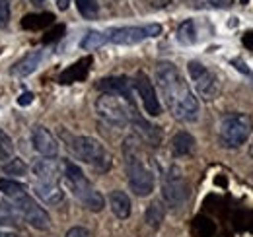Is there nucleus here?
Wrapping results in <instances>:
<instances>
[{
  "label": "nucleus",
  "mask_w": 253,
  "mask_h": 237,
  "mask_svg": "<svg viewBox=\"0 0 253 237\" xmlns=\"http://www.w3.org/2000/svg\"><path fill=\"white\" fill-rule=\"evenodd\" d=\"M107 43V37H105V31H88L86 35H84V39L80 41V47L84 49V51H94L97 47H101V45H105Z\"/></svg>",
  "instance_id": "23"
},
{
  "label": "nucleus",
  "mask_w": 253,
  "mask_h": 237,
  "mask_svg": "<svg viewBox=\"0 0 253 237\" xmlns=\"http://www.w3.org/2000/svg\"><path fill=\"white\" fill-rule=\"evenodd\" d=\"M95 111L107 124L117 126V128H123L126 124H130L132 117L136 115L134 103L126 101L119 95H113V93L99 95L95 101Z\"/></svg>",
  "instance_id": "4"
},
{
  "label": "nucleus",
  "mask_w": 253,
  "mask_h": 237,
  "mask_svg": "<svg viewBox=\"0 0 253 237\" xmlns=\"http://www.w3.org/2000/svg\"><path fill=\"white\" fill-rule=\"evenodd\" d=\"M123 156H125V169H126V179H128L130 191L136 197H148V195H152L154 185H156L154 171L140 158L138 144H136V140L132 136L126 138L125 144H123Z\"/></svg>",
  "instance_id": "2"
},
{
  "label": "nucleus",
  "mask_w": 253,
  "mask_h": 237,
  "mask_svg": "<svg viewBox=\"0 0 253 237\" xmlns=\"http://www.w3.org/2000/svg\"><path fill=\"white\" fill-rule=\"evenodd\" d=\"M59 8H61V10H66V8H68V0H59Z\"/></svg>",
  "instance_id": "36"
},
{
  "label": "nucleus",
  "mask_w": 253,
  "mask_h": 237,
  "mask_svg": "<svg viewBox=\"0 0 253 237\" xmlns=\"http://www.w3.org/2000/svg\"><path fill=\"white\" fill-rule=\"evenodd\" d=\"M197 6H220L222 0H195Z\"/></svg>",
  "instance_id": "34"
},
{
  "label": "nucleus",
  "mask_w": 253,
  "mask_h": 237,
  "mask_svg": "<svg viewBox=\"0 0 253 237\" xmlns=\"http://www.w3.org/2000/svg\"><path fill=\"white\" fill-rule=\"evenodd\" d=\"M41 60H43V51L41 49L32 51V53H28L24 59H20L10 68V74L12 76H18V78H26V76H30V74H33L37 70V66L41 64Z\"/></svg>",
  "instance_id": "16"
},
{
  "label": "nucleus",
  "mask_w": 253,
  "mask_h": 237,
  "mask_svg": "<svg viewBox=\"0 0 253 237\" xmlns=\"http://www.w3.org/2000/svg\"><path fill=\"white\" fill-rule=\"evenodd\" d=\"M0 237H18V236H14V234H2L0 232Z\"/></svg>",
  "instance_id": "38"
},
{
  "label": "nucleus",
  "mask_w": 253,
  "mask_h": 237,
  "mask_svg": "<svg viewBox=\"0 0 253 237\" xmlns=\"http://www.w3.org/2000/svg\"><path fill=\"white\" fill-rule=\"evenodd\" d=\"M195 138L191 136L189 132L185 130H179L177 134H173L171 138V152L177 156V158H183V156H189L195 150Z\"/></svg>",
  "instance_id": "20"
},
{
  "label": "nucleus",
  "mask_w": 253,
  "mask_h": 237,
  "mask_svg": "<svg viewBox=\"0 0 253 237\" xmlns=\"http://www.w3.org/2000/svg\"><path fill=\"white\" fill-rule=\"evenodd\" d=\"M109 206L119 220H126L130 216V198L125 191H111L109 193Z\"/></svg>",
  "instance_id": "19"
},
{
  "label": "nucleus",
  "mask_w": 253,
  "mask_h": 237,
  "mask_svg": "<svg viewBox=\"0 0 253 237\" xmlns=\"http://www.w3.org/2000/svg\"><path fill=\"white\" fill-rule=\"evenodd\" d=\"M32 144H33V150L37 154H41L43 158H57L59 156V142H57V138L51 134L49 128H45L41 124L33 126Z\"/></svg>",
  "instance_id": "12"
},
{
  "label": "nucleus",
  "mask_w": 253,
  "mask_h": 237,
  "mask_svg": "<svg viewBox=\"0 0 253 237\" xmlns=\"http://www.w3.org/2000/svg\"><path fill=\"white\" fill-rule=\"evenodd\" d=\"M162 33L160 24H148V26H126V28H111L105 31L107 43L115 45H136L148 37H158Z\"/></svg>",
  "instance_id": "9"
},
{
  "label": "nucleus",
  "mask_w": 253,
  "mask_h": 237,
  "mask_svg": "<svg viewBox=\"0 0 253 237\" xmlns=\"http://www.w3.org/2000/svg\"><path fill=\"white\" fill-rule=\"evenodd\" d=\"M253 122L246 113H230L220 120L218 126V138L220 144L228 150L240 148L242 144L248 142L252 136Z\"/></svg>",
  "instance_id": "5"
},
{
  "label": "nucleus",
  "mask_w": 253,
  "mask_h": 237,
  "mask_svg": "<svg viewBox=\"0 0 253 237\" xmlns=\"http://www.w3.org/2000/svg\"><path fill=\"white\" fill-rule=\"evenodd\" d=\"M0 193H2L4 197H8L10 200H18V198H22L24 195H28V187L22 185L20 181L4 177V179H0Z\"/></svg>",
  "instance_id": "21"
},
{
  "label": "nucleus",
  "mask_w": 253,
  "mask_h": 237,
  "mask_svg": "<svg viewBox=\"0 0 253 237\" xmlns=\"http://www.w3.org/2000/svg\"><path fill=\"white\" fill-rule=\"evenodd\" d=\"M0 226H18V208L0 200Z\"/></svg>",
  "instance_id": "25"
},
{
  "label": "nucleus",
  "mask_w": 253,
  "mask_h": 237,
  "mask_svg": "<svg viewBox=\"0 0 253 237\" xmlns=\"http://www.w3.org/2000/svg\"><path fill=\"white\" fill-rule=\"evenodd\" d=\"M130 124L134 126V130H136V134L142 138V140H146V142H150L152 146H156L160 142V138H162V134H160L158 126H152L150 122H146L144 118L140 117L138 113L132 117L130 120Z\"/></svg>",
  "instance_id": "18"
},
{
  "label": "nucleus",
  "mask_w": 253,
  "mask_h": 237,
  "mask_svg": "<svg viewBox=\"0 0 253 237\" xmlns=\"http://www.w3.org/2000/svg\"><path fill=\"white\" fill-rule=\"evenodd\" d=\"M12 158H14V142L4 130H0V161H8Z\"/></svg>",
  "instance_id": "29"
},
{
  "label": "nucleus",
  "mask_w": 253,
  "mask_h": 237,
  "mask_svg": "<svg viewBox=\"0 0 253 237\" xmlns=\"http://www.w3.org/2000/svg\"><path fill=\"white\" fill-rule=\"evenodd\" d=\"M177 41L181 45H193L197 41V28L193 20H185L179 28H177Z\"/></svg>",
  "instance_id": "24"
},
{
  "label": "nucleus",
  "mask_w": 253,
  "mask_h": 237,
  "mask_svg": "<svg viewBox=\"0 0 253 237\" xmlns=\"http://www.w3.org/2000/svg\"><path fill=\"white\" fill-rule=\"evenodd\" d=\"M244 45H246L250 51H253V31H248V33L244 35Z\"/></svg>",
  "instance_id": "33"
},
{
  "label": "nucleus",
  "mask_w": 253,
  "mask_h": 237,
  "mask_svg": "<svg viewBox=\"0 0 253 237\" xmlns=\"http://www.w3.org/2000/svg\"><path fill=\"white\" fill-rule=\"evenodd\" d=\"M32 171L39 183H59L63 179V159L57 161L55 158L37 159L32 165Z\"/></svg>",
  "instance_id": "13"
},
{
  "label": "nucleus",
  "mask_w": 253,
  "mask_h": 237,
  "mask_svg": "<svg viewBox=\"0 0 253 237\" xmlns=\"http://www.w3.org/2000/svg\"><path fill=\"white\" fill-rule=\"evenodd\" d=\"M132 88L136 89L142 105H144V111L150 115V117H158L162 113V103L158 99V93L154 89V84L150 82V78L144 74V72H138L132 80Z\"/></svg>",
  "instance_id": "11"
},
{
  "label": "nucleus",
  "mask_w": 253,
  "mask_h": 237,
  "mask_svg": "<svg viewBox=\"0 0 253 237\" xmlns=\"http://www.w3.org/2000/svg\"><path fill=\"white\" fill-rule=\"evenodd\" d=\"M154 76L169 113L181 122H195L201 113L199 99L195 97L193 89L177 70V66L173 62H160Z\"/></svg>",
  "instance_id": "1"
},
{
  "label": "nucleus",
  "mask_w": 253,
  "mask_h": 237,
  "mask_svg": "<svg viewBox=\"0 0 253 237\" xmlns=\"http://www.w3.org/2000/svg\"><path fill=\"white\" fill-rule=\"evenodd\" d=\"M33 6H43L45 4V0H30Z\"/></svg>",
  "instance_id": "37"
},
{
  "label": "nucleus",
  "mask_w": 253,
  "mask_h": 237,
  "mask_svg": "<svg viewBox=\"0 0 253 237\" xmlns=\"http://www.w3.org/2000/svg\"><path fill=\"white\" fill-rule=\"evenodd\" d=\"M14 206L18 208V212L26 218V222H28L32 228L39 230V232H45V230L51 228V218H49L47 210L43 206H39L33 197L24 195L22 198L14 200Z\"/></svg>",
  "instance_id": "10"
},
{
  "label": "nucleus",
  "mask_w": 253,
  "mask_h": 237,
  "mask_svg": "<svg viewBox=\"0 0 253 237\" xmlns=\"http://www.w3.org/2000/svg\"><path fill=\"white\" fill-rule=\"evenodd\" d=\"M250 154H252V156H253V144H252V148H250Z\"/></svg>",
  "instance_id": "39"
},
{
  "label": "nucleus",
  "mask_w": 253,
  "mask_h": 237,
  "mask_svg": "<svg viewBox=\"0 0 253 237\" xmlns=\"http://www.w3.org/2000/svg\"><path fill=\"white\" fill-rule=\"evenodd\" d=\"M162 198L169 208H179L189 198V185L177 165H171L162 179Z\"/></svg>",
  "instance_id": "7"
},
{
  "label": "nucleus",
  "mask_w": 253,
  "mask_h": 237,
  "mask_svg": "<svg viewBox=\"0 0 253 237\" xmlns=\"http://www.w3.org/2000/svg\"><path fill=\"white\" fill-rule=\"evenodd\" d=\"M97 89H101L103 93H113V95H119L126 101L134 103L132 101V80L126 78V76H109V78H103L97 82Z\"/></svg>",
  "instance_id": "14"
},
{
  "label": "nucleus",
  "mask_w": 253,
  "mask_h": 237,
  "mask_svg": "<svg viewBox=\"0 0 253 237\" xmlns=\"http://www.w3.org/2000/svg\"><path fill=\"white\" fill-rule=\"evenodd\" d=\"M64 237H90V232H88L86 228L76 226V228H70V230L66 232V236H64Z\"/></svg>",
  "instance_id": "31"
},
{
  "label": "nucleus",
  "mask_w": 253,
  "mask_h": 237,
  "mask_svg": "<svg viewBox=\"0 0 253 237\" xmlns=\"http://www.w3.org/2000/svg\"><path fill=\"white\" fill-rule=\"evenodd\" d=\"M33 191H35V197H37L41 202L49 204V206H59V204H63L64 191L61 189L59 183H39V181H37L35 187H33Z\"/></svg>",
  "instance_id": "15"
},
{
  "label": "nucleus",
  "mask_w": 253,
  "mask_h": 237,
  "mask_svg": "<svg viewBox=\"0 0 253 237\" xmlns=\"http://www.w3.org/2000/svg\"><path fill=\"white\" fill-rule=\"evenodd\" d=\"M68 146H70L72 154L80 161L92 165V167L99 169V171H107L111 167V156H109V152L105 150V146L97 138H92V136H74Z\"/></svg>",
  "instance_id": "6"
},
{
  "label": "nucleus",
  "mask_w": 253,
  "mask_h": 237,
  "mask_svg": "<svg viewBox=\"0 0 253 237\" xmlns=\"http://www.w3.org/2000/svg\"><path fill=\"white\" fill-rule=\"evenodd\" d=\"M164 218H166V206H164V202L162 200H152L148 204V208H146V212H144L146 224L152 230H158L160 226H162V222H164Z\"/></svg>",
  "instance_id": "22"
},
{
  "label": "nucleus",
  "mask_w": 253,
  "mask_h": 237,
  "mask_svg": "<svg viewBox=\"0 0 253 237\" xmlns=\"http://www.w3.org/2000/svg\"><path fill=\"white\" fill-rule=\"evenodd\" d=\"M2 171H4L6 175H16V177H20V175H26V171H28V165L24 163V159L12 158V159H8V161L4 163Z\"/></svg>",
  "instance_id": "28"
},
{
  "label": "nucleus",
  "mask_w": 253,
  "mask_h": 237,
  "mask_svg": "<svg viewBox=\"0 0 253 237\" xmlns=\"http://www.w3.org/2000/svg\"><path fill=\"white\" fill-rule=\"evenodd\" d=\"M32 101H33V93H32V91H26V93H22V95H20V99H18V103H20V105H30Z\"/></svg>",
  "instance_id": "32"
},
{
  "label": "nucleus",
  "mask_w": 253,
  "mask_h": 237,
  "mask_svg": "<svg viewBox=\"0 0 253 237\" xmlns=\"http://www.w3.org/2000/svg\"><path fill=\"white\" fill-rule=\"evenodd\" d=\"M63 179L70 193L92 212H101L105 206V198L99 191H95L94 185L88 181L84 171L72 163L70 159H63Z\"/></svg>",
  "instance_id": "3"
},
{
  "label": "nucleus",
  "mask_w": 253,
  "mask_h": 237,
  "mask_svg": "<svg viewBox=\"0 0 253 237\" xmlns=\"http://www.w3.org/2000/svg\"><path fill=\"white\" fill-rule=\"evenodd\" d=\"M76 8H78L80 16L86 18V20H95L97 14H99L97 0H76Z\"/></svg>",
  "instance_id": "27"
},
{
  "label": "nucleus",
  "mask_w": 253,
  "mask_h": 237,
  "mask_svg": "<svg viewBox=\"0 0 253 237\" xmlns=\"http://www.w3.org/2000/svg\"><path fill=\"white\" fill-rule=\"evenodd\" d=\"M10 22V0H0V28Z\"/></svg>",
  "instance_id": "30"
},
{
  "label": "nucleus",
  "mask_w": 253,
  "mask_h": 237,
  "mask_svg": "<svg viewBox=\"0 0 253 237\" xmlns=\"http://www.w3.org/2000/svg\"><path fill=\"white\" fill-rule=\"evenodd\" d=\"M90 64H92V57H86V59L74 62L72 66H68L63 74L59 76V82L61 84H74V82H82L88 72H90Z\"/></svg>",
  "instance_id": "17"
},
{
  "label": "nucleus",
  "mask_w": 253,
  "mask_h": 237,
  "mask_svg": "<svg viewBox=\"0 0 253 237\" xmlns=\"http://www.w3.org/2000/svg\"><path fill=\"white\" fill-rule=\"evenodd\" d=\"M51 22H53V16L51 14H41V16L32 14V16H26L22 20V28H26V30H39V28L49 26Z\"/></svg>",
  "instance_id": "26"
},
{
  "label": "nucleus",
  "mask_w": 253,
  "mask_h": 237,
  "mask_svg": "<svg viewBox=\"0 0 253 237\" xmlns=\"http://www.w3.org/2000/svg\"><path fill=\"white\" fill-rule=\"evenodd\" d=\"M187 72H189L191 82H193L201 99H205V101L216 99V95L220 91V80L211 68H207L199 60H191L187 64Z\"/></svg>",
  "instance_id": "8"
},
{
  "label": "nucleus",
  "mask_w": 253,
  "mask_h": 237,
  "mask_svg": "<svg viewBox=\"0 0 253 237\" xmlns=\"http://www.w3.org/2000/svg\"><path fill=\"white\" fill-rule=\"evenodd\" d=\"M63 31H64V28H63V26H59V28H57V31H53V33H49V37H45V41L49 43V41H53V39H59Z\"/></svg>",
  "instance_id": "35"
}]
</instances>
